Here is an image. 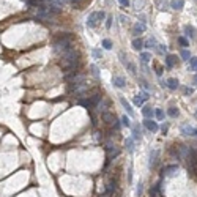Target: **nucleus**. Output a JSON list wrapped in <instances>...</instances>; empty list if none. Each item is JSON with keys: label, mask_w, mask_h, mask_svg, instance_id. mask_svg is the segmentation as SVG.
<instances>
[{"label": "nucleus", "mask_w": 197, "mask_h": 197, "mask_svg": "<svg viewBox=\"0 0 197 197\" xmlns=\"http://www.w3.org/2000/svg\"><path fill=\"white\" fill-rule=\"evenodd\" d=\"M145 29H147V25H145L144 22H137V24L134 25V29H133V33L137 36V35H140V33H144Z\"/></svg>", "instance_id": "obj_10"}, {"label": "nucleus", "mask_w": 197, "mask_h": 197, "mask_svg": "<svg viewBox=\"0 0 197 197\" xmlns=\"http://www.w3.org/2000/svg\"><path fill=\"white\" fill-rule=\"evenodd\" d=\"M164 62H166V66L169 69H172L175 66V63H177V57L172 55V54H169V55H166V58H164Z\"/></svg>", "instance_id": "obj_8"}, {"label": "nucleus", "mask_w": 197, "mask_h": 197, "mask_svg": "<svg viewBox=\"0 0 197 197\" xmlns=\"http://www.w3.org/2000/svg\"><path fill=\"white\" fill-rule=\"evenodd\" d=\"M155 117L158 120H164V111H162V109H156V111H155Z\"/></svg>", "instance_id": "obj_26"}, {"label": "nucleus", "mask_w": 197, "mask_h": 197, "mask_svg": "<svg viewBox=\"0 0 197 197\" xmlns=\"http://www.w3.org/2000/svg\"><path fill=\"white\" fill-rule=\"evenodd\" d=\"M148 98H150V96H148V93H147V91L137 93V95H136V98H134V104H136V106H142L147 100H148Z\"/></svg>", "instance_id": "obj_3"}, {"label": "nucleus", "mask_w": 197, "mask_h": 197, "mask_svg": "<svg viewBox=\"0 0 197 197\" xmlns=\"http://www.w3.org/2000/svg\"><path fill=\"white\" fill-rule=\"evenodd\" d=\"M91 71H93V74H95V76H98V68L95 66V65L91 66Z\"/></svg>", "instance_id": "obj_37"}, {"label": "nucleus", "mask_w": 197, "mask_h": 197, "mask_svg": "<svg viewBox=\"0 0 197 197\" xmlns=\"http://www.w3.org/2000/svg\"><path fill=\"white\" fill-rule=\"evenodd\" d=\"M73 49V36H71L69 33H63L60 35L55 41H54V51H55L57 54H65Z\"/></svg>", "instance_id": "obj_1"}, {"label": "nucleus", "mask_w": 197, "mask_h": 197, "mask_svg": "<svg viewBox=\"0 0 197 197\" xmlns=\"http://www.w3.org/2000/svg\"><path fill=\"white\" fill-rule=\"evenodd\" d=\"M118 2H120L122 7H128V5H129V0H118Z\"/></svg>", "instance_id": "obj_33"}, {"label": "nucleus", "mask_w": 197, "mask_h": 197, "mask_svg": "<svg viewBox=\"0 0 197 197\" xmlns=\"http://www.w3.org/2000/svg\"><path fill=\"white\" fill-rule=\"evenodd\" d=\"M142 194V183H139V186H137V196H140Z\"/></svg>", "instance_id": "obj_36"}, {"label": "nucleus", "mask_w": 197, "mask_h": 197, "mask_svg": "<svg viewBox=\"0 0 197 197\" xmlns=\"http://www.w3.org/2000/svg\"><path fill=\"white\" fill-rule=\"evenodd\" d=\"M96 13H90L89 14V18H87V27H90V29H93V27H96Z\"/></svg>", "instance_id": "obj_11"}, {"label": "nucleus", "mask_w": 197, "mask_h": 197, "mask_svg": "<svg viewBox=\"0 0 197 197\" xmlns=\"http://www.w3.org/2000/svg\"><path fill=\"white\" fill-rule=\"evenodd\" d=\"M177 169H178V166H175V164L173 166H167V167L162 169V175H170V173H173L175 170H177Z\"/></svg>", "instance_id": "obj_18"}, {"label": "nucleus", "mask_w": 197, "mask_h": 197, "mask_svg": "<svg viewBox=\"0 0 197 197\" xmlns=\"http://www.w3.org/2000/svg\"><path fill=\"white\" fill-rule=\"evenodd\" d=\"M80 2V0H69V3H73V5H77Z\"/></svg>", "instance_id": "obj_39"}, {"label": "nucleus", "mask_w": 197, "mask_h": 197, "mask_svg": "<svg viewBox=\"0 0 197 197\" xmlns=\"http://www.w3.org/2000/svg\"><path fill=\"white\" fill-rule=\"evenodd\" d=\"M103 47H104V49H112V41L109 40V38L103 40Z\"/></svg>", "instance_id": "obj_27"}, {"label": "nucleus", "mask_w": 197, "mask_h": 197, "mask_svg": "<svg viewBox=\"0 0 197 197\" xmlns=\"http://www.w3.org/2000/svg\"><path fill=\"white\" fill-rule=\"evenodd\" d=\"M112 84L115 87H118V89H123V87L126 85V80H125L122 76H114V77H112Z\"/></svg>", "instance_id": "obj_9"}, {"label": "nucleus", "mask_w": 197, "mask_h": 197, "mask_svg": "<svg viewBox=\"0 0 197 197\" xmlns=\"http://www.w3.org/2000/svg\"><path fill=\"white\" fill-rule=\"evenodd\" d=\"M144 126L148 129V131H151V133H156V131L159 129L158 123H156V122H153L151 118H145V120H144Z\"/></svg>", "instance_id": "obj_4"}, {"label": "nucleus", "mask_w": 197, "mask_h": 197, "mask_svg": "<svg viewBox=\"0 0 197 197\" xmlns=\"http://www.w3.org/2000/svg\"><path fill=\"white\" fill-rule=\"evenodd\" d=\"M133 139L134 140H140V129H139V126L133 128Z\"/></svg>", "instance_id": "obj_22"}, {"label": "nucleus", "mask_w": 197, "mask_h": 197, "mask_svg": "<svg viewBox=\"0 0 197 197\" xmlns=\"http://www.w3.org/2000/svg\"><path fill=\"white\" fill-rule=\"evenodd\" d=\"M178 79H175V77H170V79H167L166 80V87H169L170 90H177L178 89Z\"/></svg>", "instance_id": "obj_12"}, {"label": "nucleus", "mask_w": 197, "mask_h": 197, "mask_svg": "<svg viewBox=\"0 0 197 197\" xmlns=\"http://www.w3.org/2000/svg\"><path fill=\"white\" fill-rule=\"evenodd\" d=\"M93 57L95 58H103V54H101L100 49H93Z\"/></svg>", "instance_id": "obj_30"}, {"label": "nucleus", "mask_w": 197, "mask_h": 197, "mask_svg": "<svg viewBox=\"0 0 197 197\" xmlns=\"http://www.w3.org/2000/svg\"><path fill=\"white\" fill-rule=\"evenodd\" d=\"M133 47L136 49V51H140V49L144 47V41H142L140 38H139V40L136 38V40H133Z\"/></svg>", "instance_id": "obj_21"}, {"label": "nucleus", "mask_w": 197, "mask_h": 197, "mask_svg": "<svg viewBox=\"0 0 197 197\" xmlns=\"http://www.w3.org/2000/svg\"><path fill=\"white\" fill-rule=\"evenodd\" d=\"M131 180H133V169L129 167V170H128V182L131 183Z\"/></svg>", "instance_id": "obj_32"}, {"label": "nucleus", "mask_w": 197, "mask_h": 197, "mask_svg": "<svg viewBox=\"0 0 197 197\" xmlns=\"http://www.w3.org/2000/svg\"><path fill=\"white\" fill-rule=\"evenodd\" d=\"M120 21H122V22H126V21H128V19H126V18H125V16H123V14H120Z\"/></svg>", "instance_id": "obj_38"}, {"label": "nucleus", "mask_w": 197, "mask_h": 197, "mask_svg": "<svg viewBox=\"0 0 197 197\" xmlns=\"http://www.w3.org/2000/svg\"><path fill=\"white\" fill-rule=\"evenodd\" d=\"M183 7H184V0H172L170 2V8H173V10H183Z\"/></svg>", "instance_id": "obj_13"}, {"label": "nucleus", "mask_w": 197, "mask_h": 197, "mask_svg": "<svg viewBox=\"0 0 197 197\" xmlns=\"http://www.w3.org/2000/svg\"><path fill=\"white\" fill-rule=\"evenodd\" d=\"M120 58H122V63L125 65V66H126V68H128V69H129V71H131V73H133V74H136V66H134V65L129 62V60H128V57L125 55L123 52L120 54Z\"/></svg>", "instance_id": "obj_6"}, {"label": "nucleus", "mask_w": 197, "mask_h": 197, "mask_svg": "<svg viewBox=\"0 0 197 197\" xmlns=\"http://www.w3.org/2000/svg\"><path fill=\"white\" fill-rule=\"evenodd\" d=\"M142 114H144L145 118H153L155 117V111H153L151 107H144L142 109Z\"/></svg>", "instance_id": "obj_17"}, {"label": "nucleus", "mask_w": 197, "mask_h": 197, "mask_svg": "<svg viewBox=\"0 0 197 197\" xmlns=\"http://www.w3.org/2000/svg\"><path fill=\"white\" fill-rule=\"evenodd\" d=\"M183 93H184V95H193V89H189V87H184V89H183Z\"/></svg>", "instance_id": "obj_31"}, {"label": "nucleus", "mask_w": 197, "mask_h": 197, "mask_svg": "<svg viewBox=\"0 0 197 197\" xmlns=\"http://www.w3.org/2000/svg\"><path fill=\"white\" fill-rule=\"evenodd\" d=\"M184 33L188 35L189 38H196V30H194V27L193 25H184Z\"/></svg>", "instance_id": "obj_16"}, {"label": "nucleus", "mask_w": 197, "mask_h": 197, "mask_svg": "<svg viewBox=\"0 0 197 197\" xmlns=\"http://www.w3.org/2000/svg\"><path fill=\"white\" fill-rule=\"evenodd\" d=\"M122 123L125 125V126H128V128H129V126H131V122H129V117H126V115H123V117H122Z\"/></svg>", "instance_id": "obj_29"}, {"label": "nucleus", "mask_w": 197, "mask_h": 197, "mask_svg": "<svg viewBox=\"0 0 197 197\" xmlns=\"http://www.w3.org/2000/svg\"><path fill=\"white\" fill-rule=\"evenodd\" d=\"M125 145H126V148H128L129 153L134 151V139H133V137H128L126 142H125Z\"/></svg>", "instance_id": "obj_19"}, {"label": "nucleus", "mask_w": 197, "mask_h": 197, "mask_svg": "<svg viewBox=\"0 0 197 197\" xmlns=\"http://www.w3.org/2000/svg\"><path fill=\"white\" fill-rule=\"evenodd\" d=\"M194 82H196V85H197V74L194 76Z\"/></svg>", "instance_id": "obj_40"}, {"label": "nucleus", "mask_w": 197, "mask_h": 197, "mask_svg": "<svg viewBox=\"0 0 197 197\" xmlns=\"http://www.w3.org/2000/svg\"><path fill=\"white\" fill-rule=\"evenodd\" d=\"M120 101H122V106L125 107V111L128 112V115H129V117H133V115H134V112H133V109H131V104H129L126 100H125V98H122Z\"/></svg>", "instance_id": "obj_15"}, {"label": "nucleus", "mask_w": 197, "mask_h": 197, "mask_svg": "<svg viewBox=\"0 0 197 197\" xmlns=\"http://www.w3.org/2000/svg\"><path fill=\"white\" fill-rule=\"evenodd\" d=\"M178 43H180V46H182V47H188L189 46V41L186 40L184 36H178Z\"/></svg>", "instance_id": "obj_25"}, {"label": "nucleus", "mask_w": 197, "mask_h": 197, "mask_svg": "<svg viewBox=\"0 0 197 197\" xmlns=\"http://www.w3.org/2000/svg\"><path fill=\"white\" fill-rule=\"evenodd\" d=\"M150 58H151V54H150V52H142V54H140V60H142L144 63L150 62Z\"/></svg>", "instance_id": "obj_23"}, {"label": "nucleus", "mask_w": 197, "mask_h": 197, "mask_svg": "<svg viewBox=\"0 0 197 197\" xmlns=\"http://www.w3.org/2000/svg\"><path fill=\"white\" fill-rule=\"evenodd\" d=\"M180 133L183 136H191V137H197V128L191 126V125H182Z\"/></svg>", "instance_id": "obj_2"}, {"label": "nucleus", "mask_w": 197, "mask_h": 197, "mask_svg": "<svg viewBox=\"0 0 197 197\" xmlns=\"http://www.w3.org/2000/svg\"><path fill=\"white\" fill-rule=\"evenodd\" d=\"M101 100H103L101 93H95L93 96H90V98H89V101H90V109H93V107H98V106H100Z\"/></svg>", "instance_id": "obj_5"}, {"label": "nucleus", "mask_w": 197, "mask_h": 197, "mask_svg": "<svg viewBox=\"0 0 197 197\" xmlns=\"http://www.w3.org/2000/svg\"><path fill=\"white\" fill-rule=\"evenodd\" d=\"M106 27H107V29H111V27H112V18H107V21H106Z\"/></svg>", "instance_id": "obj_34"}, {"label": "nucleus", "mask_w": 197, "mask_h": 197, "mask_svg": "<svg viewBox=\"0 0 197 197\" xmlns=\"http://www.w3.org/2000/svg\"><path fill=\"white\" fill-rule=\"evenodd\" d=\"M158 155H159V151H158V150H153L150 153V161H148V166L150 167H155V162L158 161Z\"/></svg>", "instance_id": "obj_14"}, {"label": "nucleus", "mask_w": 197, "mask_h": 197, "mask_svg": "<svg viewBox=\"0 0 197 197\" xmlns=\"http://www.w3.org/2000/svg\"><path fill=\"white\" fill-rule=\"evenodd\" d=\"M178 114H180V111H178V109L177 107H169V111H167V115L169 117H172V118H177L178 117Z\"/></svg>", "instance_id": "obj_20"}, {"label": "nucleus", "mask_w": 197, "mask_h": 197, "mask_svg": "<svg viewBox=\"0 0 197 197\" xmlns=\"http://www.w3.org/2000/svg\"><path fill=\"white\" fill-rule=\"evenodd\" d=\"M167 128H169L167 125H162V126H161V131H162V134H166V133H167Z\"/></svg>", "instance_id": "obj_35"}, {"label": "nucleus", "mask_w": 197, "mask_h": 197, "mask_svg": "<svg viewBox=\"0 0 197 197\" xmlns=\"http://www.w3.org/2000/svg\"><path fill=\"white\" fill-rule=\"evenodd\" d=\"M101 118H103V122L107 123V125H114V123H115V115L111 114V112H103Z\"/></svg>", "instance_id": "obj_7"}, {"label": "nucleus", "mask_w": 197, "mask_h": 197, "mask_svg": "<svg viewBox=\"0 0 197 197\" xmlns=\"http://www.w3.org/2000/svg\"><path fill=\"white\" fill-rule=\"evenodd\" d=\"M189 66L193 71H197V58L196 57H191L189 58Z\"/></svg>", "instance_id": "obj_24"}, {"label": "nucleus", "mask_w": 197, "mask_h": 197, "mask_svg": "<svg viewBox=\"0 0 197 197\" xmlns=\"http://www.w3.org/2000/svg\"><path fill=\"white\" fill-rule=\"evenodd\" d=\"M180 55H182V58H183V60H189V58H191V54H189L188 51H186V49H183Z\"/></svg>", "instance_id": "obj_28"}]
</instances>
